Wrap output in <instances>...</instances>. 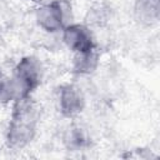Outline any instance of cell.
<instances>
[{
    "label": "cell",
    "mask_w": 160,
    "mask_h": 160,
    "mask_svg": "<svg viewBox=\"0 0 160 160\" xmlns=\"http://www.w3.org/2000/svg\"><path fill=\"white\" fill-rule=\"evenodd\" d=\"M12 119L9 126L8 141L14 148H21L31 141L38 121V109L29 96L15 100Z\"/></svg>",
    "instance_id": "obj_1"
},
{
    "label": "cell",
    "mask_w": 160,
    "mask_h": 160,
    "mask_svg": "<svg viewBox=\"0 0 160 160\" xmlns=\"http://www.w3.org/2000/svg\"><path fill=\"white\" fill-rule=\"evenodd\" d=\"M42 78V66L34 56H26L19 61L15 68L12 79L16 99L29 96L30 92L40 84Z\"/></svg>",
    "instance_id": "obj_2"
},
{
    "label": "cell",
    "mask_w": 160,
    "mask_h": 160,
    "mask_svg": "<svg viewBox=\"0 0 160 160\" xmlns=\"http://www.w3.org/2000/svg\"><path fill=\"white\" fill-rule=\"evenodd\" d=\"M36 19L39 25L46 31L55 32L62 30L71 22V5L66 0H55L39 8Z\"/></svg>",
    "instance_id": "obj_3"
},
{
    "label": "cell",
    "mask_w": 160,
    "mask_h": 160,
    "mask_svg": "<svg viewBox=\"0 0 160 160\" xmlns=\"http://www.w3.org/2000/svg\"><path fill=\"white\" fill-rule=\"evenodd\" d=\"M62 30V38L65 44L75 52H84L95 48L92 35L86 26L80 24H70Z\"/></svg>",
    "instance_id": "obj_4"
},
{
    "label": "cell",
    "mask_w": 160,
    "mask_h": 160,
    "mask_svg": "<svg viewBox=\"0 0 160 160\" xmlns=\"http://www.w3.org/2000/svg\"><path fill=\"white\" fill-rule=\"evenodd\" d=\"M60 109L66 116L79 114L84 108V96L74 85H65L60 90Z\"/></svg>",
    "instance_id": "obj_5"
},
{
    "label": "cell",
    "mask_w": 160,
    "mask_h": 160,
    "mask_svg": "<svg viewBox=\"0 0 160 160\" xmlns=\"http://www.w3.org/2000/svg\"><path fill=\"white\" fill-rule=\"evenodd\" d=\"M135 14L141 22L151 24L159 18V0H138Z\"/></svg>",
    "instance_id": "obj_6"
},
{
    "label": "cell",
    "mask_w": 160,
    "mask_h": 160,
    "mask_svg": "<svg viewBox=\"0 0 160 160\" xmlns=\"http://www.w3.org/2000/svg\"><path fill=\"white\" fill-rule=\"evenodd\" d=\"M98 66V54L95 52V49L84 51V52H76L74 69L79 74H90Z\"/></svg>",
    "instance_id": "obj_7"
},
{
    "label": "cell",
    "mask_w": 160,
    "mask_h": 160,
    "mask_svg": "<svg viewBox=\"0 0 160 160\" xmlns=\"http://www.w3.org/2000/svg\"><path fill=\"white\" fill-rule=\"evenodd\" d=\"M16 100V91L11 78L0 75V102Z\"/></svg>",
    "instance_id": "obj_8"
},
{
    "label": "cell",
    "mask_w": 160,
    "mask_h": 160,
    "mask_svg": "<svg viewBox=\"0 0 160 160\" xmlns=\"http://www.w3.org/2000/svg\"><path fill=\"white\" fill-rule=\"evenodd\" d=\"M31 1H38V0H31Z\"/></svg>",
    "instance_id": "obj_9"
}]
</instances>
